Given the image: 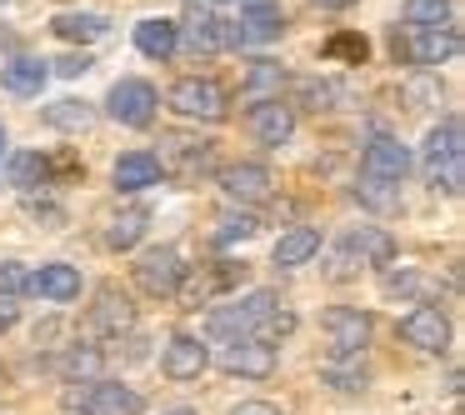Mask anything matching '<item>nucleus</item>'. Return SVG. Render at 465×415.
Masks as SVG:
<instances>
[{"mask_svg":"<svg viewBox=\"0 0 465 415\" xmlns=\"http://www.w3.org/2000/svg\"><path fill=\"white\" fill-rule=\"evenodd\" d=\"M420 171L435 191L445 195H460V181H465V151H460V121H440L430 135H425V151H420Z\"/></svg>","mask_w":465,"mask_h":415,"instance_id":"obj_1","label":"nucleus"},{"mask_svg":"<svg viewBox=\"0 0 465 415\" xmlns=\"http://www.w3.org/2000/svg\"><path fill=\"white\" fill-rule=\"evenodd\" d=\"M61 405L75 415H141L145 395L121 380H81V390H65Z\"/></svg>","mask_w":465,"mask_h":415,"instance_id":"obj_2","label":"nucleus"},{"mask_svg":"<svg viewBox=\"0 0 465 415\" xmlns=\"http://www.w3.org/2000/svg\"><path fill=\"white\" fill-rule=\"evenodd\" d=\"M271 311H281V301H275L271 291H251V295H241V301L211 311L205 331H211L215 341H245V335H255V325H261Z\"/></svg>","mask_w":465,"mask_h":415,"instance_id":"obj_3","label":"nucleus"},{"mask_svg":"<svg viewBox=\"0 0 465 415\" xmlns=\"http://www.w3.org/2000/svg\"><path fill=\"white\" fill-rule=\"evenodd\" d=\"M135 285L145 295H181L185 285V261L175 245H151V251L135 261Z\"/></svg>","mask_w":465,"mask_h":415,"instance_id":"obj_4","label":"nucleus"},{"mask_svg":"<svg viewBox=\"0 0 465 415\" xmlns=\"http://www.w3.org/2000/svg\"><path fill=\"white\" fill-rule=\"evenodd\" d=\"M395 255V241L391 231H381V225H355L351 235H345L341 255H335V281H345L351 275V265H385Z\"/></svg>","mask_w":465,"mask_h":415,"instance_id":"obj_5","label":"nucleus"},{"mask_svg":"<svg viewBox=\"0 0 465 415\" xmlns=\"http://www.w3.org/2000/svg\"><path fill=\"white\" fill-rule=\"evenodd\" d=\"M171 111L185 115V121H221L225 115V91L205 75H185V81L171 85Z\"/></svg>","mask_w":465,"mask_h":415,"instance_id":"obj_6","label":"nucleus"},{"mask_svg":"<svg viewBox=\"0 0 465 415\" xmlns=\"http://www.w3.org/2000/svg\"><path fill=\"white\" fill-rule=\"evenodd\" d=\"M155 85L151 81H115L111 95H105V111H111V121L131 125V131H145V125L155 121Z\"/></svg>","mask_w":465,"mask_h":415,"instance_id":"obj_7","label":"nucleus"},{"mask_svg":"<svg viewBox=\"0 0 465 415\" xmlns=\"http://www.w3.org/2000/svg\"><path fill=\"white\" fill-rule=\"evenodd\" d=\"M321 325L331 335V355H365V345H371V315L355 305H331Z\"/></svg>","mask_w":465,"mask_h":415,"instance_id":"obj_8","label":"nucleus"},{"mask_svg":"<svg viewBox=\"0 0 465 415\" xmlns=\"http://www.w3.org/2000/svg\"><path fill=\"white\" fill-rule=\"evenodd\" d=\"M361 175L365 181H381V185H401L411 175V151L395 135H375L361 155Z\"/></svg>","mask_w":465,"mask_h":415,"instance_id":"obj_9","label":"nucleus"},{"mask_svg":"<svg viewBox=\"0 0 465 415\" xmlns=\"http://www.w3.org/2000/svg\"><path fill=\"white\" fill-rule=\"evenodd\" d=\"M85 325H91L95 335H121V331H131V325H135L131 295H125L121 285H101V291H95L91 315H85Z\"/></svg>","mask_w":465,"mask_h":415,"instance_id":"obj_10","label":"nucleus"},{"mask_svg":"<svg viewBox=\"0 0 465 415\" xmlns=\"http://www.w3.org/2000/svg\"><path fill=\"white\" fill-rule=\"evenodd\" d=\"M221 365H225V375H241V380H265V375L275 371V345L245 335V341H231V345H225Z\"/></svg>","mask_w":465,"mask_h":415,"instance_id":"obj_11","label":"nucleus"},{"mask_svg":"<svg viewBox=\"0 0 465 415\" xmlns=\"http://www.w3.org/2000/svg\"><path fill=\"white\" fill-rule=\"evenodd\" d=\"M251 135H255L261 145H271V151H281V145L295 135V111L281 101V95H271V101H255V105H251Z\"/></svg>","mask_w":465,"mask_h":415,"instance_id":"obj_12","label":"nucleus"},{"mask_svg":"<svg viewBox=\"0 0 465 415\" xmlns=\"http://www.w3.org/2000/svg\"><path fill=\"white\" fill-rule=\"evenodd\" d=\"M401 335H405V345L435 355V351H445V345H450V321L440 315V305H415V311L401 321Z\"/></svg>","mask_w":465,"mask_h":415,"instance_id":"obj_13","label":"nucleus"},{"mask_svg":"<svg viewBox=\"0 0 465 415\" xmlns=\"http://www.w3.org/2000/svg\"><path fill=\"white\" fill-rule=\"evenodd\" d=\"M221 191L231 195V201H245V205H261V201H271V171L265 165H255V161H241V165H225L221 175Z\"/></svg>","mask_w":465,"mask_h":415,"instance_id":"obj_14","label":"nucleus"},{"mask_svg":"<svg viewBox=\"0 0 465 415\" xmlns=\"http://www.w3.org/2000/svg\"><path fill=\"white\" fill-rule=\"evenodd\" d=\"M211 365V351L201 345V335H171V345L161 351V371L171 380H195Z\"/></svg>","mask_w":465,"mask_h":415,"instance_id":"obj_15","label":"nucleus"},{"mask_svg":"<svg viewBox=\"0 0 465 415\" xmlns=\"http://www.w3.org/2000/svg\"><path fill=\"white\" fill-rule=\"evenodd\" d=\"M25 291L31 295H41V301H55V305H65V301H75L81 295V271L75 265H41V271H31L25 275Z\"/></svg>","mask_w":465,"mask_h":415,"instance_id":"obj_16","label":"nucleus"},{"mask_svg":"<svg viewBox=\"0 0 465 415\" xmlns=\"http://www.w3.org/2000/svg\"><path fill=\"white\" fill-rule=\"evenodd\" d=\"M175 31H181L185 41H191V51H195V55H215V51H225V21H221V15H211L205 5H191V11H185V21L175 25Z\"/></svg>","mask_w":465,"mask_h":415,"instance_id":"obj_17","label":"nucleus"},{"mask_svg":"<svg viewBox=\"0 0 465 415\" xmlns=\"http://www.w3.org/2000/svg\"><path fill=\"white\" fill-rule=\"evenodd\" d=\"M281 31V11H241V21H225V45H265Z\"/></svg>","mask_w":465,"mask_h":415,"instance_id":"obj_18","label":"nucleus"},{"mask_svg":"<svg viewBox=\"0 0 465 415\" xmlns=\"http://www.w3.org/2000/svg\"><path fill=\"white\" fill-rule=\"evenodd\" d=\"M135 51L151 55V61H171V55L181 51V31H175V21H165V15H145V21L135 25Z\"/></svg>","mask_w":465,"mask_h":415,"instance_id":"obj_19","label":"nucleus"},{"mask_svg":"<svg viewBox=\"0 0 465 415\" xmlns=\"http://www.w3.org/2000/svg\"><path fill=\"white\" fill-rule=\"evenodd\" d=\"M460 51V35L445 25V31H411V41H405V55H411L415 65H445L450 55Z\"/></svg>","mask_w":465,"mask_h":415,"instance_id":"obj_20","label":"nucleus"},{"mask_svg":"<svg viewBox=\"0 0 465 415\" xmlns=\"http://www.w3.org/2000/svg\"><path fill=\"white\" fill-rule=\"evenodd\" d=\"M155 181H161V155L125 151L121 161H115V191L135 195V191H145V185H155Z\"/></svg>","mask_w":465,"mask_h":415,"instance_id":"obj_21","label":"nucleus"},{"mask_svg":"<svg viewBox=\"0 0 465 415\" xmlns=\"http://www.w3.org/2000/svg\"><path fill=\"white\" fill-rule=\"evenodd\" d=\"M245 281V265H235V261H221V265H205L201 275H195L191 281V291H185V301L195 305V311H201L205 301H211V295H221V291H235V285Z\"/></svg>","mask_w":465,"mask_h":415,"instance_id":"obj_22","label":"nucleus"},{"mask_svg":"<svg viewBox=\"0 0 465 415\" xmlns=\"http://www.w3.org/2000/svg\"><path fill=\"white\" fill-rule=\"evenodd\" d=\"M45 81H51V61H35V55H21V61L0 65V85L11 95H41Z\"/></svg>","mask_w":465,"mask_h":415,"instance_id":"obj_23","label":"nucleus"},{"mask_svg":"<svg viewBox=\"0 0 465 415\" xmlns=\"http://www.w3.org/2000/svg\"><path fill=\"white\" fill-rule=\"evenodd\" d=\"M315 251H321V231L295 225V231H285L281 241H275V265H281V271H291V265H305Z\"/></svg>","mask_w":465,"mask_h":415,"instance_id":"obj_24","label":"nucleus"},{"mask_svg":"<svg viewBox=\"0 0 465 415\" xmlns=\"http://www.w3.org/2000/svg\"><path fill=\"white\" fill-rule=\"evenodd\" d=\"M51 31L61 35V41L91 45V41H101V35L111 31V21H105V15H75V11H65V15H55V21H51Z\"/></svg>","mask_w":465,"mask_h":415,"instance_id":"obj_25","label":"nucleus"},{"mask_svg":"<svg viewBox=\"0 0 465 415\" xmlns=\"http://www.w3.org/2000/svg\"><path fill=\"white\" fill-rule=\"evenodd\" d=\"M321 380H325V385H335V390H365L371 371H365L361 355H331V361L321 365Z\"/></svg>","mask_w":465,"mask_h":415,"instance_id":"obj_26","label":"nucleus"},{"mask_svg":"<svg viewBox=\"0 0 465 415\" xmlns=\"http://www.w3.org/2000/svg\"><path fill=\"white\" fill-rule=\"evenodd\" d=\"M145 225H151V211H145V205H131V211H121V215L111 221L105 245H111V251H131V245L145 235Z\"/></svg>","mask_w":465,"mask_h":415,"instance_id":"obj_27","label":"nucleus"},{"mask_svg":"<svg viewBox=\"0 0 465 415\" xmlns=\"http://www.w3.org/2000/svg\"><path fill=\"white\" fill-rule=\"evenodd\" d=\"M450 0H405V25L411 31H445Z\"/></svg>","mask_w":465,"mask_h":415,"instance_id":"obj_28","label":"nucleus"},{"mask_svg":"<svg viewBox=\"0 0 465 415\" xmlns=\"http://www.w3.org/2000/svg\"><path fill=\"white\" fill-rule=\"evenodd\" d=\"M91 121H95V111L85 101H55V105H45V125H55V131H85Z\"/></svg>","mask_w":465,"mask_h":415,"instance_id":"obj_29","label":"nucleus"},{"mask_svg":"<svg viewBox=\"0 0 465 415\" xmlns=\"http://www.w3.org/2000/svg\"><path fill=\"white\" fill-rule=\"evenodd\" d=\"M381 291H385V295H405V301H420V305H425L430 281H425L420 271H391V275L381 281Z\"/></svg>","mask_w":465,"mask_h":415,"instance_id":"obj_30","label":"nucleus"},{"mask_svg":"<svg viewBox=\"0 0 465 415\" xmlns=\"http://www.w3.org/2000/svg\"><path fill=\"white\" fill-rule=\"evenodd\" d=\"M101 361H105V355H101V345H71V351H65L55 365H61L65 375H85V380H91V375L101 371Z\"/></svg>","mask_w":465,"mask_h":415,"instance_id":"obj_31","label":"nucleus"},{"mask_svg":"<svg viewBox=\"0 0 465 415\" xmlns=\"http://www.w3.org/2000/svg\"><path fill=\"white\" fill-rule=\"evenodd\" d=\"M45 175H51V165H45V155H35V151L15 155V165H11V181H15V185H25V191H35V185H45Z\"/></svg>","mask_w":465,"mask_h":415,"instance_id":"obj_32","label":"nucleus"},{"mask_svg":"<svg viewBox=\"0 0 465 415\" xmlns=\"http://www.w3.org/2000/svg\"><path fill=\"white\" fill-rule=\"evenodd\" d=\"M275 85H281V65L255 61V65H251V75H245V95H261V101H271L265 91H275Z\"/></svg>","mask_w":465,"mask_h":415,"instance_id":"obj_33","label":"nucleus"},{"mask_svg":"<svg viewBox=\"0 0 465 415\" xmlns=\"http://www.w3.org/2000/svg\"><path fill=\"white\" fill-rule=\"evenodd\" d=\"M325 55H331V61L365 65V55H371V45H365V35H335V41L325 45Z\"/></svg>","mask_w":465,"mask_h":415,"instance_id":"obj_34","label":"nucleus"},{"mask_svg":"<svg viewBox=\"0 0 465 415\" xmlns=\"http://www.w3.org/2000/svg\"><path fill=\"white\" fill-rule=\"evenodd\" d=\"M251 235H255V221H251V215H225L221 231H215V241L231 245V241H251Z\"/></svg>","mask_w":465,"mask_h":415,"instance_id":"obj_35","label":"nucleus"},{"mask_svg":"<svg viewBox=\"0 0 465 415\" xmlns=\"http://www.w3.org/2000/svg\"><path fill=\"white\" fill-rule=\"evenodd\" d=\"M335 85L331 81H301V101L305 105H315V111H331V101H335Z\"/></svg>","mask_w":465,"mask_h":415,"instance_id":"obj_36","label":"nucleus"},{"mask_svg":"<svg viewBox=\"0 0 465 415\" xmlns=\"http://www.w3.org/2000/svg\"><path fill=\"white\" fill-rule=\"evenodd\" d=\"M355 195H361L371 211H391V205H395V185H381V181H365Z\"/></svg>","mask_w":465,"mask_h":415,"instance_id":"obj_37","label":"nucleus"},{"mask_svg":"<svg viewBox=\"0 0 465 415\" xmlns=\"http://www.w3.org/2000/svg\"><path fill=\"white\" fill-rule=\"evenodd\" d=\"M25 265H15V261H0V295H5V301H11V295H21L25 291Z\"/></svg>","mask_w":465,"mask_h":415,"instance_id":"obj_38","label":"nucleus"},{"mask_svg":"<svg viewBox=\"0 0 465 415\" xmlns=\"http://www.w3.org/2000/svg\"><path fill=\"white\" fill-rule=\"evenodd\" d=\"M55 75H65V81H75V75L91 71V55H65V61H51Z\"/></svg>","mask_w":465,"mask_h":415,"instance_id":"obj_39","label":"nucleus"},{"mask_svg":"<svg viewBox=\"0 0 465 415\" xmlns=\"http://www.w3.org/2000/svg\"><path fill=\"white\" fill-rule=\"evenodd\" d=\"M231 415H281V410H275L271 400H241V405H235Z\"/></svg>","mask_w":465,"mask_h":415,"instance_id":"obj_40","label":"nucleus"},{"mask_svg":"<svg viewBox=\"0 0 465 415\" xmlns=\"http://www.w3.org/2000/svg\"><path fill=\"white\" fill-rule=\"evenodd\" d=\"M15 321H21V311H15V305H11V301H5V295H0V335L11 331V325H15Z\"/></svg>","mask_w":465,"mask_h":415,"instance_id":"obj_41","label":"nucleus"},{"mask_svg":"<svg viewBox=\"0 0 465 415\" xmlns=\"http://www.w3.org/2000/svg\"><path fill=\"white\" fill-rule=\"evenodd\" d=\"M315 5H325V11H341V5H351V0H315Z\"/></svg>","mask_w":465,"mask_h":415,"instance_id":"obj_42","label":"nucleus"},{"mask_svg":"<svg viewBox=\"0 0 465 415\" xmlns=\"http://www.w3.org/2000/svg\"><path fill=\"white\" fill-rule=\"evenodd\" d=\"M165 415H195V410H185V405H181V410H165Z\"/></svg>","mask_w":465,"mask_h":415,"instance_id":"obj_43","label":"nucleus"},{"mask_svg":"<svg viewBox=\"0 0 465 415\" xmlns=\"http://www.w3.org/2000/svg\"><path fill=\"white\" fill-rule=\"evenodd\" d=\"M0 151H5V131H0Z\"/></svg>","mask_w":465,"mask_h":415,"instance_id":"obj_44","label":"nucleus"},{"mask_svg":"<svg viewBox=\"0 0 465 415\" xmlns=\"http://www.w3.org/2000/svg\"><path fill=\"white\" fill-rule=\"evenodd\" d=\"M0 5H5V0H0Z\"/></svg>","mask_w":465,"mask_h":415,"instance_id":"obj_45","label":"nucleus"}]
</instances>
